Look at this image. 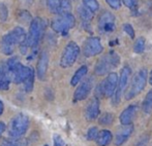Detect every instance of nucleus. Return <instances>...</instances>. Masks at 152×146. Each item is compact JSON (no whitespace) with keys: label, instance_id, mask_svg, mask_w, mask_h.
<instances>
[{"label":"nucleus","instance_id":"aec40b11","mask_svg":"<svg viewBox=\"0 0 152 146\" xmlns=\"http://www.w3.org/2000/svg\"><path fill=\"white\" fill-rule=\"evenodd\" d=\"M142 108L144 113L146 114H150L152 112V90L149 91L147 96L145 97L142 104Z\"/></svg>","mask_w":152,"mask_h":146},{"label":"nucleus","instance_id":"c85d7f7f","mask_svg":"<svg viewBox=\"0 0 152 146\" xmlns=\"http://www.w3.org/2000/svg\"><path fill=\"white\" fill-rule=\"evenodd\" d=\"M8 17V10L4 4H0V21L5 22Z\"/></svg>","mask_w":152,"mask_h":146},{"label":"nucleus","instance_id":"f704fd0d","mask_svg":"<svg viewBox=\"0 0 152 146\" xmlns=\"http://www.w3.org/2000/svg\"><path fill=\"white\" fill-rule=\"evenodd\" d=\"M5 130H6L5 124H4V122H0V137L3 135V133L5 132Z\"/></svg>","mask_w":152,"mask_h":146},{"label":"nucleus","instance_id":"a878e982","mask_svg":"<svg viewBox=\"0 0 152 146\" xmlns=\"http://www.w3.org/2000/svg\"><path fill=\"white\" fill-rule=\"evenodd\" d=\"M1 146H27L26 142L22 139H10V140H4Z\"/></svg>","mask_w":152,"mask_h":146},{"label":"nucleus","instance_id":"39448f33","mask_svg":"<svg viewBox=\"0 0 152 146\" xmlns=\"http://www.w3.org/2000/svg\"><path fill=\"white\" fill-rule=\"evenodd\" d=\"M45 22L40 18H35L31 20L29 33L27 35V41L29 43V47L37 48L40 38L42 36V32L45 30Z\"/></svg>","mask_w":152,"mask_h":146},{"label":"nucleus","instance_id":"2eb2a0df","mask_svg":"<svg viewBox=\"0 0 152 146\" xmlns=\"http://www.w3.org/2000/svg\"><path fill=\"white\" fill-rule=\"evenodd\" d=\"M132 131H134V127L132 124H127V126H123L122 128L119 129L116 133V137H115V144L116 146L123 145L128 138L132 135Z\"/></svg>","mask_w":152,"mask_h":146},{"label":"nucleus","instance_id":"dca6fc26","mask_svg":"<svg viewBox=\"0 0 152 146\" xmlns=\"http://www.w3.org/2000/svg\"><path fill=\"white\" fill-rule=\"evenodd\" d=\"M99 101L98 98H93L90 100L89 104L86 107V111H85V116H86L87 120L92 122L95 120L99 115Z\"/></svg>","mask_w":152,"mask_h":146},{"label":"nucleus","instance_id":"2f4dec72","mask_svg":"<svg viewBox=\"0 0 152 146\" xmlns=\"http://www.w3.org/2000/svg\"><path fill=\"white\" fill-rule=\"evenodd\" d=\"M122 1H123L124 5L130 9H134L138 4V0H122Z\"/></svg>","mask_w":152,"mask_h":146},{"label":"nucleus","instance_id":"c9c22d12","mask_svg":"<svg viewBox=\"0 0 152 146\" xmlns=\"http://www.w3.org/2000/svg\"><path fill=\"white\" fill-rule=\"evenodd\" d=\"M3 110H4V104L2 101H0V116H1V114L3 113Z\"/></svg>","mask_w":152,"mask_h":146},{"label":"nucleus","instance_id":"f03ea898","mask_svg":"<svg viewBox=\"0 0 152 146\" xmlns=\"http://www.w3.org/2000/svg\"><path fill=\"white\" fill-rule=\"evenodd\" d=\"M29 128V117L24 113H19L12 118L8 124V136L12 139H21Z\"/></svg>","mask_w":152,"mask_h":146},{"label":"nucleus","instance_id":"473e14b6","mask_svg":"<svg viewBox=\"0 0 152 146\" xmlns=\"http://www.w3.org/2000/svg\"><path fill=\"white\" fill-rule=\"evenodd\" d=\"M53 140H54V145L55 146H64L65 145L63 139H62L59 135H55L54 138H53Z\"/></svg>","mask_w":152,"mask_h":146},{"label":"nucleus","instance_id":"9d476101","mask_svg":"<svg viewBox=\"0 0 152 146\" xmlns=\"http://www.w3.org/2000/svg\"><path fill=\"white\" fill-rule=\"evenodd\" d=\"M102 50H104V47H102V42L98 37H89L83 45V53H84V56L87 58L97 56V55L102 54Z\"/></svg>","mask_w":152,"mask_h":146},{"label":"nucleus","instance_id":"423d86ee","mask_svg":"<svg viewBox=\"0 0 152 146\" xmlns=\"http://www.w3.org/2000/svg\"><path fill=\"white\" fill-rule=\"evenodd\" d=\"M80 55V47L79 45L74 41H70L66 44L64 47L63 53L60 59V66L62 68H69L76 63Z\"/></svg>","mask_w":152,"mask_h":146},{"label":"nucleus","instance_id":"c756f323","mask_svg":"<svg viewBox=\"0 0 152 146\" xmlns=\"http://www.w3.org/2000/svg\"><path fill=\"white\" fill-rule=\"evenodd\" d=\"M123 30H124V32L128 35V36L132 38V39H134V28H132V25L130 24H124L123 25Z\"/></svg>","mask_w":152,"mask_h":146},{"label":"nucleus","instance_id":"f8f14e48","mask_svg":"<svg viewBox=\"0 0 152 146\" xmlns=\"http://www.w3.org/2000/svg\"><path fill=\"white\" fill-rule=\"evenodd\" d=\"M49 66V54L47 50H42L39 58L37 61V66H36V73L39 80L45 81L47 78V71Z\"/></svg>","mask_w":152,"mask_h":146},{"label":"nucleus","instance_id":"20e7f679","mask_svg":"<svg viewBox=\"0 0 152 146\" xmlns=\"http://www.w3.org/2000/svg\"><path fill=\"white\" fill-rule=\"evenodd\" d=\"M147 76H148V73H147V69H145V68L141 69V70L134 75V79H132V84H130L128 91L126 92V95H125L126 100H130V99L134 98V97L138 96V95L144 90L147 83Z\"/></svg>","mask_w":152,"mask_h":146},{"label":"nucleus","instance_id":"f257e3e1","mask_svg":"<svg viewBox=\"0 0 152 146\" xmlns=\"http://www.w3.org/2000/svg\"><path fill=\"white\" fill-rule=\"evenodd\" d=\"M27 35L25 30L22 27H16L10 33L5 34L2 37L0 41V50L4 55H12V53L16 50L17 44H21L25 39Z\"/></svg>","mask_w":152,"mask_h":146},{"label":"nucleus","instance_id":"1a4fd4ad","mask_svg":"<svg viewBox=\"0 0 152 146\" xmlns=\"http://www.w3.org/2000/svg\"><path fill=\"white\" fill-rule=\"evenodd\" d=\"M129 75H130V68L128 66H124L121 69V73H120V77L118 78V84H117V88L115 91L114 95H113V99H112V103L114 105H117L121 100V96L123 91L125 90L126 86L128 83V79H129Z\"/></svg>","mask_w":152,"mask_h":146},{"label":"nucleus","instance_id":"4c0bfd02","mask_svg":"<svg viewBox=\"0 0 152 146\" xmlns=\"http://www.w3.org/2000/svg\"><path fill=\"white\" fill-rule=\"evenodd\" d=\"M25 1H26V2H27V3L31 4V3H32V1H33V0H25Z\"/></svg>","mask_w":152,"mask_h":146},{"label":"nucleus","instance_id":"bb28decb","mask_svg":"<svg viewBox=\"0 0 152 146\" xmlns=\"http://www.w3.org/2000/svg\"><path fill=\"white\" fill-rule=\"evenodd\" d=\"M60 0H47V6L52 14H58Z\"/></svg>","mask_w":152,"mask_h":146},{"label":"nucleus","instance_id":"7c9ffc66","mask_svg":"<svg viewBox=\"0 0 152 146\" xmlns=\"http://www.w3.org/2000/svg\"><path fill=\"white\" fill-rule=\"evenodd\" d=\"M106 1L113 9H119L121 6V0H106Z\"/></svg>","mask_w":152,"mask_h":146},{"label":"nucleus","instance_id":"393cba45","mask_svg":"<svg viewBox=\"0 0 152 146\" xmlns=\"http://www.w3.org/2000/svg\"><path fill=\"white\" fill-rule=\"evenodd\" d=\"M113 122H114V115L109 113V112L102 114L99 117V124L102 126H110L113 124Z\"/></svg>","mask_w":152,"mask_h":146},{"label":"nucleus","instance_id":"b1692460","mask_svg":"<svg viewBox=\"0 0 152 146\" xmlns=\"http://www.w3.org/2000/svg\"><path fill=\"white\" fill-rule=\"evenodd\" d=\"M145 46H146V41H145L144 37H139L136 40L134 45V52L136 54H142L145 50Z\"/></svg>","mask_w":152,"mask_h":146},{"label":"nucleus","instance_id":"6e6552de","mask_svg":"<svg viewBox=\"0 0 152 146\" xmlns=\"http://www.w3.org/2000/svg\"><path fill=\"white\" fill-rule=\"evenodd\" d=\"M76 25V19L72 14H59L56 19L52 22V29L55 32L58 33H66L69 29L74 28Z\"/></svg>","mask_w":152,"mask_h":146},{"label":"nucleus","instance_id":"0eeeda50","mask_svg":"<svg viewBox=\"0 0 152 146\" xmlns=\"http://www.w3.org/2000/svg\"><path fill=\"white\" fill-rule=\"evenodd\" d=\"M117 84H118V76H117V74L115 72L109 73L106 79L97 86V88L95 91V95L96 96L112 97L117 88Z\"/></svg>","mask_w":152,"mask_h":146},{"label":"nucleus","instance_id":"9b49d317","mask_svg":"<svg viewBox=\"0 0 152 146\" xmlns=\"http://www.w3.org/2000/svg\"><path fill=\"white\" fill-rule=\"evenodd\" d=\"M97 26L102 32L109 33L115 30V17L110 12H104L98 18Z\"/></svg>","mask_w":152,"mask_h":146},{"label":"nucleus","instance_id":"a211bd4d","mask_svg":"<svg viewBox=\"0 0 152 146\" xmlns=\"http://www.w3.org/2000/svg\"><path fill=\"white\" fill-rule=\"evenodd\" d=\"M87 71H88V68L87 66L83 65L81 66L78 70L76 71V73L74 74V76L72 77V80H70V84L72 86H76L80 83V81H82V79L85 77V75L87 74Z\"/></svg>","mask_w":152,"mask_h":146},{"label":"nucleus","instance_id":"72a5a7b5","mask_svg":"<svg viewBox=\"0 0 152 146\" xmlns=\"http://www.w3.org/2000/svg\"><path fill=\"white\" fill-rule=\"evenodd\" d=\"M5 77H7V73H6L5 69H4L3 67L0 66V81Z\"/></svg>","mask_w":152,"mask_h":146},{"label":"nucleus","instance_id":"6ab92c4d","mask_svg":"<svg viewBox=\"0 0 152 146\" xmlns=\"http://www.w3.org/2000/svg\"><path fill=\"white\" fill-rule=\"evenodd\" d=\"M78 14H79V17L82 19V21L84 23H89L92 20V18H93V14H92L89 9H87L84 5L79 6Z\"/></svg>","mask_w":152,"mask_h":146},{"label":"nucleus","instance_id":"cd10ccee","mask_svg":"<svg viewBox=\"0 0 152 146\" xmlns=\"http://www.w3.org/2000/svg\"><path fill=\"white\" fill-rule=\"evenodd\" d=\"M97 135H98V129L96 127H92V128L88 130V132H87V139L89 141L95 140Z\"/></svg>","mask_w":152,"mask_h":146},{"label":"nucleus","instance_id":"e433bc0d","mask_svg":"<svg viewBox=\"0 0 152 146\" xmlns=\"http://www.w3.org/2000/svg\"><path fill=\"white\" fill-rule=\"evenodd\" d=\"M149 82H150V84L152 86V71H151V73H150V76H149Z\"/></svg>","mask_w":152,"mask_h":146},{"label":"nucleus","instance_id":"5701e85b","mask_svg":"<svg viewBox=\"0 0 152 146\" xmlns=\"http://www.w3.org/2000/svg\"><path fill=\"white\" fill-rule=\"evenodd\" d=\"M83 5L89 9L92 14L96 12L99 9V4H98L97 0H83Z\"/></svg>","mask_w":152,"mask_h":146},{"label":"nucleus","instance_id":"4468645a","mask_svg":"<svg viewBox=\"0 0 152 146\" xmlns=\"http://www.w3.org/2000/svg\"><path fill=\"white\" fill-rule=\"evenodd\" d=\"M138 106L136 104H132L128 107H126L123 110V112L120 114V124L123 126H127V124H132V122L134 120V118L136 117L137 112H138Z\"/></svg>","mask_w":152,"mask_h":146},{"label":"nucleus","instance_id":"7ed1b4c3","mask_svg":"<svg viewBox=\"0 0 152 146\" xmlns=\"http://www.w3.org/2000/svg\"><path fill=\"white\" fill-rule=\"evenodd\" d=\"M120 59L119 56L115 52H110L107 56L102 57L98 60L96 63L95 68H94V72L96 75L102 76L104 74L109 73L112 69L116 68L119 65Z\"/></svg>","mask_w":152,"mask_h":146},{"label":"nucleus","instance_id":"412c9836","mask_svg":"<svg viewBox=\"0 0 152 146\" xmlns=\"http://www.w3.org/2000/svg\"><path fill=\"white\" fill-rule=\"evenodd\" d=\"M23 83H24L25 92H27V93L32 92L33 86H34V71L33 70H31V72L29 73V75L24 79Z\"/></svg>","mask_w":152,"mask_h":146},{"label":"nucleus","instance_id":"f3484780","mask_svg":"<svg viewBox=\"0 0 152 146\" xmlns=\"http://www.w3.org/2000/svg\"><path fill=\"white\" fill-rule=\"evenodd\" d=\"M113 138V135L110 131L108 130H102L98 132V135L96 137V143L98 146H108L111 143Z\"/></svg>","mask_w":152,"mask_h":146},{"label":"nucleus","instance_id":"ddd939ff","mask_svg":"<svg viewBox=\"0 0 152 146\" xmlns=\"http://www.w3.org/2000/svg\"><path fill=\"white\" fill-rule=\"evenodd\" d=\"M91 90H92V79L91 78H88V79L81 82V84L77 88V90L75 91L74 100L76 101V102L77 101L85 100V99L89 96Z\"/></svg>","mask_w":152,"mask_h":146},{"label":"nucleus","instance_id":"4be33fe9","mask_svg":"<svg viewBox=\"0 0 152 146\" xmlns=\"http://www.w3.org/2000/svg\"><path fill=\"white\" fill-rule=\"evenodd\" d=\"M70 12H72V3H70L69 0H60L58 14H70Z\"/></svg>","mask_w":152,"mask_h":146}]
</instances>
